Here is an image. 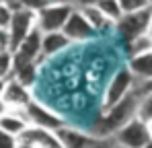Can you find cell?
Returning <instances> with one entry per match:
<instances>
[{
	"label": "cell",
	"mask_w": 152,
	"mask_h": 148,
	"mask_svg": "<svg viewBox=\"0 0 152 148\" xmlns=\"http://www.w3.org/2000/svg\"><path fill=\"white\" fill-rule=\"evenodd\" d=\"M27 117H29V123L35 125V127H43V130H51V132H58L62 125H66L64 119L60 115H56L53 111H50L48 107L31 101V105L25 109Z\"/></svg>",
	"instance_id": "cell-8"
},
{
	"label": "cell",
	"mask_w": 152,
	"mask_h": 148,
	"mask_svg": "<svg viewBox=\"0 0 152 148\" xmlns=\"http://www.w3.org/2000/svg\"><path fill=\"white\" fill-rule=\"evenodd\" d=\"M127 70L134 74V78L138 82L152 80V51L144 53V56H138V58H129Z\"/></svg>",
	"instance_id": "cell-14"
},
{
	"label": "cell",
	"mask_w": 152,
	"mask_h": 148,
	"mask_svg": "<svg viewBox=\"0 0 152 148\" xmlns=\"http://www.w3.org/2000/svg\"><path fill=\"white\" fill-rule=\"evenodd\" d=\"M2 91H4V80H0V99H2Z\"/></svg>",
	"instance_id": "cell-30"
},
{
	"label": "cell",
	"mask_w": 152,
	"mask_h": 148,
	"mask_svg": "<svg viewBox=\"0 0 152 148\" xmlns=\"http://www.w3.org/2000/svg\"><path fill=\"white\" fill-rule=\"evenodd\" d=\"M95 29H93V25L86 21V17L78 10V6H76V10L72 12V17H70V21L66 23L64 27V35L74 43V41H88L91 37H95Z\"/></svg>",
	"instance_id": "cell-10"
},
{
	"label": "cell",
	"mask_w": 152,
	"mask_h": 148,
	"mask_svg": "<svg viewBox=\"0 0 152 148\" xmlns=\"http://www.w3.org/2000/svg\"><path fill=\"white\" fill-rule=\"evenodd\" d=\"M72 41L64 35V31H56V33H43V41H41V53L45 56H56L58 51L66 49Z\"/></svg>",
	"instance_id": "cell-15"
},
{
	"label": "cell",
	"mask_w": 152,
	"mask_h": 148,
	"mask_svg": "<svg viewBox=\"0 0 152 148\" xmlns=\"http://www.w3.org/2000/svg\"><path fill=\"white\" fill-rule=\"evenodd\" d=\"M74 10L76 6L70 2H48L43 8L37 10V29L41 33L64 31Z\"/></svg>",
	"instance_id": "cell-2"
},
{
	"label": "cell",
	"mask_w": 152,
	"mask_h": 148,
	"mask_svg": "<svg viewBox=\"0 0 152 148\" xmlns=\"http://www.w3.org/2000/svg\"><path fill=\"white\" fill-rule=\"evenodd\" d=\"M29 125L31 123H29V117H27L25 109H10L4 115H0V130L6 132V134H10V136L19 138Z\"/></svg>",
	"instance_id": "cell-13"
},
{
	"label": "cell",
	"mask_w": 152,
	"mask_h": 148,
	"mask_svg": "<svg viewBox=\"0 0 152 148\" xmlns=\"http://www.w3.org/2000/svg\"><path fill=\"white\" fill-rule=\"evenodd\" d=\"M152 93V80L148 82H138L136 84V95L138 97H144V95H150Z\"/></svg>",
	"instance_id": "cell-26"
},
{
	"label": "cell",
	"mask_w": 152,
	"mask_h": 148,
	"mask_svg": "<svg viewBox=\"0 0 152 148\" xmlns=\"http://www.w3.org/2000/svg\"><path fill=\"white\" fill-rule=\"evenodd\" d=\"M2 4H6L12 12L15 10H39L48 4V0H0Z\"/></svg>",
	"instance_id": "cell-19"
},
{
	"label": "cell",
	"mask_w": 152,
	"mask_h": 148,
	"mask_svg": "<svg viewBox=\"0 0 152 148\" xmlns=\"http://www.w3.org/2000/svg\"><path fill=\"white\" fill-rule=\"evenodd\" d=\"M101 0H78V6H86V4H99Z\"/></svg>",
	"instance_id": "cell-29"
},
{
	"label": "cell",
	"mask_w": 152,
	"mask_h": 148,
	"mask_svg": "<svg viewBox=\"0 0 152 148\" xmlns=\"http://www.w3.org/2000/svg\"><path fill=\"white\" fill-rule=\"evenodd\" d=\"M19 138L31 142L35 148H62L58 136H56V132L43 130V127H35V125H29Z\"/></svg>",
	"instance_id": "cell-12"
},
{
	"label": "cell",
	"mask_w": 152,
	"mask_h": 148,
	"mask_svg": "<svg viewBox=\"0 0 152 148\" xmlns=\"http://www.w3.org/2000/svg\"><path fill=\"white\" fill-rule=\"evenodd\" d=\"M91 148H117V146H115L113 140H97Z\"/></svg>",
	"instance_id": "cell-27"
},
{
	"label": "cell",
	"mask_w": 152,
	"mask_h": 148,
	"mask_svg": "<svg viewBox=\"0 0 152 148\" xmlns=\"http://www.w3.org/2000/svg\"><path fill=\"white\" fill-rule=\"evenodd\" d=\"M56 136H58L62 148H91L99 140L91 132H82V130H76V127H70V125H62L56 132Z\"/></svg>",
	"instance_id": "cell-11"
},
{
	"label": "cell",
	"mask_w": 152,
	"mask_h": 148,
	"mask_svg": "<svg viewBox=\"0 0 152 148\" xmlns=\"http://www.w3.org/2000/svg\"><path fill=\"white\" fill-rule=\"evenodd\" d=\"M138 117L142 122H146L148 125H152V93L140 97V107H138Z\"/></svg>",
	"instance_id": "cell-21"
},
{
	"label": "cell",
	"mask_w": 152,
	"mask_h": 148,
	"mask_svg": "<svg viewBox=\"0 0 152 148\" xmlns=\"http://www.w3.org/2000/svg\"><path fill=\"white\" fill-rule=\"evenodd\" d=\"M2 101L6 103L8 109H27L33 99L29 93V86L21 84L17 78H8V80H4Z\"/></svg>",
	"instance_id": "cell-9"
},
{
	"label": "cell",
	"mask_w": 152,
	"mask_h": 148,
	"mask_svg": "<svg viewBox=\"0 0 152 148\" xmlns=\"http://www.w3.org/2000/svg\"><path fill=\"white\" fill-rule=\"evenodd\" d=\"M152 51V37L150 33H144V35H138L136 39H132L127 43V56L129 58H138V56H144Z\"/></svg>",
	"instance_id": "cell-17"
},
{
	"label": "cell",
	"mask_w": 152,
	"mask_h": 148,
	"mask_svg": "<svg viewBox=\"0 0 152 148\" xmlns=\"http://www.w3.org/2000/svg\"><path fill=\"white\" fill-rule=\"evenodd\" d=\"M136 84H138V80L127 68H121L117 74H113V78L107 82V89L103 93L101 111H107V109L115 107L117 103H121L124 99H127L136 91Z\"/></svg>",
	"instance_id": "cell-3"
},
{
	"label": "cell",
	"mask_w": 152,
	"mask_h": 148,
	"mask_svg": "<svg viewBox=\"0 0 152 148\" xmlns=\"http://www.w3.org/2000/svg\"><path fill=\"white\" fill-rule=\"evenodd\" d=\"M144 148H152V140H150V142H148V144H146Z\"/></svg>",
	"instance_id": "cell-32"
},
{
	"label": "cell",
	"mask_w": 152,
	"mask_h": 148,
	"mask_svg": "<svg viewBox=\"0 0 152 148\" xmlns=\"http://www.w3.org/2000/svg\"><path fill=\"white\" fill-rule=\"evenodd\" d=\"M17 148H35L31 142H27V140H21L19 138V144H17Z\"/></svg>",
	"instance_id": "cell-28"
},
{
	"label": "cell",
	"mask_w": 152,
	"mask_h": 148,
	"mask_svg": "<svg viewBox=\"0 0 152 148\" xmlns=\"http://www.w3.org/2000/svg\"><path fill=\"white\" fill-rule=\"evenodd\" d=\"M10 19H12V10H10L6 4L0 2V27H2V29H8Z\"/></svg>",
	"instance_id": "cell-25"
},
{
	"label": "cell",
	"mask_w": 152,
	"mask_h": 148,
	"mask_svg": "<svg viewBox=\"0 0 152 148\" xmlns=\"http://www.w3.org/2000/svg\"><path fill=\"white\" fill-rule=\"evenodd\" d=\"M138 107H140V97L134 91L129 97L124 99L121 103H117L115 107L101 111V117L93 125L91 134L99 140H111L117 130H121L126 123H129L134 117H138Z\"/></svg>",
	"instance_id": "cell-1"
},
{
	"label": "cell",
	"mask_w": 152,
	"mask_h": 148,
	"mask_svg": "<svg viewBox=\"0 0 152 148\" xmlns=\"http://www.w3.org/2000/svg\"><path fill=\"white\" fill-rule=\"evenodd\" d=\"M150 19H152V6H150V8H144V10H138V12L124 15V17H121V21L115 25V27H117V31L124 35V39L129 43V41H132V39H136L138 35L148 33Z\"/></svg>",
	"instance_id": "cell-5"
},
{
	"label": "cell",
	"mask_w": 152,
	"mask_h": 148,
	"mask_svg": "<svg viewBox=\"0 0 152 148\" xmlns=\"http://www.w3.org/2000/svg\"><path fill=\"white\" fill-rule=\"evenodd\" d=\"M97 6L101 8V12L107 17V21L111 25H117L121 21V17L126 15L124 8H121V4H119V0H101Z\"/></svg>",
	"instance_id": "cell-18"
},
{
	"label": "cell",
	"mask_w": 152,
	"mask_h": 148,
	"mask_svg": "<svg viewBox=\"0 0 152 148\" xmlns=\"http://www.w3.org/2000/svg\"><path fill=\"white\" fill-rule=\"evenodd\" d=\"M17 144H19L17 136H10V134L0 130V148H17Z\"/></svg>",
	"instance_id": "cell-24"
},
{
	"label": "cell",
	"mask_w": 152,
	"mask_h": 148,
	"mask_svg": "<svg viewBox=\"0 0 152 148\" xmlns=\"http://www.w3.org/2000/svg\"><path fill=\"white\" fill-rule=\"evenodd\" d=\"M148 33H150V37H152V19H150V27H148Z\"/></svg>",
	"instance_id": "cell-31"
},
{
	"label": "cell",
	"mask_w": 152,
	"mask_h": 148,
	"mask_svg": "<svg viewBox=\"0 0 152 148\" xmlns=\"http://www.w3.org/2000/svg\"><path fill=\"white\" fill-rule=\"evenodd\" d=\"M111 140L115 142L117 148H144L152 140L150 125L146 122H142L140 117H134L121 130H117Z\"/></svg>",
	"instance_id": "cell-4"
},
{
	"label": "cell",
	"mask_w": 152,
	"mask_h": 148,
	"mask_svg": "<svg viewBox=\"0 0 152 148\" xmlns=\"http://www.w3.org/2000/svg\"><path fill=\"white\" fill-rule=\"evenodd\" d=\"M150 134H152V125H150Z\"/></svg>",
	"instance_id": "cell-33"
},
{
	"label": "cell",
	"mask_w": 152,
	"mask_h": 148,
	"mask_svg": "<svg viewBox=\"0 0 152 148\" xmlns=\"http://www.w3.org/2000/svg\"><path fill=\"white\" fill-rule=\"evenodd\" d=\"M0 51H12V39H10V31L0 27Z\"/></svg>",
	"instance_id": "cell-23"
},
{
	"label": "cell",
	"mask_w": 152,
	"mask_h": 148,
	"mask_svg": "<svg viewBox=\"0 0 152 148\" xmlns=\"http://www.w3.org/2000/svg\"><path fill=\"white\" fill-rule=\"evenodd\" d=\"M12 72H15V53L0 51V80L12 78Z\"/></svg>",
	"instance_id": "cell-20"
},
{
	"label": "cell",
	"mask_w": 152,
	"mask_h": 148,
	"mask_svg": "<svg viewBox=\"0 0 152 148\" xmlns=\"http://www.w3.org/2000/svg\"><path fill=\"white\" fill-rule=\"evenodd\" d=\"M35 29H37V12L35 10H15L10 25H8L10 39H12V51L19 48Z\"/></svg>",
	"instance_id": "cell-6"
},
{
	"label": "cell",
	"mask_w": 152,
	"mask_h": 148,
	"mask_svg": "<svg viewBox=\"0 0 152 148\" xmlns=\"http://www.w3.org/2000/svg\"><path fill=\"white\" fill-rule=\"evenodd\" d=\"M78 10L86 17V21L93 25V29L95 31H101L103 27H107V25H111L107 21V17L101 12V8L97 6V4H86V6H78Z\"/></svg>",
	"instance_id": "cell-16"
},
{
	"label": "cell",
	"mask_w": 152,
	"mask_h": 148,
	"mask_svg": "<svg viewBox=\"0 0 152 148\" xmlns=\"http://www.w3.org/2000/svg\"><path fill=\"white\" fill-rule=\"evenodd\" d=\"M124 12L129 15V12H138V10H144V8H150L152 0H119Z\"/></svg>",
	"instance_id": "cell-22"
},
{
	"label": "cell",
	"mask_w": 152,
	"mask_h": 148,
	"mask_svg": "<svg viewBox=\"0 0 152 148\" xmlns=\"http://www.w3.org/2000/svg\"><path fill=\"white\" fill-rule=\"evenodd\" d=\"M41 41H43V33L39 29H35L25 41L15 49V66H25V64H37L39 58H43L41 53Z\"/></svg>",
	"instance_id": "cell-7"
}]
</instances>
